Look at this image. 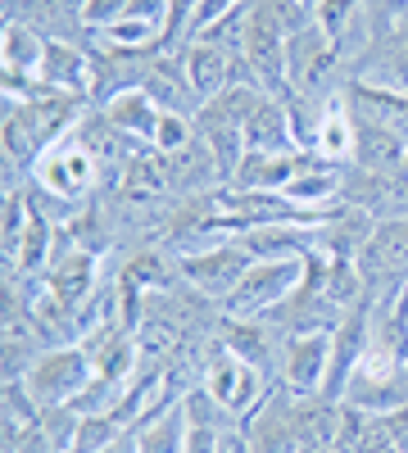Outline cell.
I'll return each mask as SVG.
<instances>
[{
    "instance_id": "cb8c5ba5",
    "label": "cell",
    "mask_w": 408,
    "mask_h": 453,
    "mask_svg": "<svg viewBox=\"0 0 408 453\" xmlns=\"http://www.w3.org/2000/svg\"><path fill=\"white\" fill-rule=\"evenodd\" d=\"M104 453H141V444H136V431H123L114 444H109Z\"/></svg>"
},
{
    "instance_id": "30bf717a",
    "label": "cell",
    "mask_w": 408,
    "mask_h": 453,
    "mask_svg": "<svg viewBox=\"0 0 408 453\" xmlns=\"http://www.w3.org/2000/svg\"><path fill=\"white\" fill-rule=\"evenodd\" d=\"M245 150H254V155H286V150H304L300 141H295V123H290V109L286 100L277 96H258V104L250 109L245 119Z\"/></svg>"
},
{
    "instance_id": "52a82bcc",
    "label": "cell",
    "mask_w": 408,
    "mask_h": 453,
    "mask_svg": "<svg viewBox=\"0 0 408 453\" xmlns=\"http://www.w3.org/2000/svg\"><path fill=\"white\" fill-rule=\"evenodd\" d=\"M327 367H331V331L286 335L277 386H286L290 395H300V399H313V395L327 390Z\"/></svg>"
},
{
    "instance_id": "7c38bea8",
    "label": "cell",
    "mask_w": 408,
    "mask_h": 453,
    "mask_svg": "<svg viewBox=\"0 0 408 453\" xmlns=\"http://www.w3.org/2000/svg\"><path fill=\"white\" fill-rule=\"evenodd\" d=\"M50 91L91 100V46L82 42H46V59L36 73Z\"/></svg>"
},
{
    "instance_id": "3957f363",
    "label": "cell",
    "mask_w": 408,
    "mask_h": 453,
    "mask_svg": "<svg viewBox=\"0 0 408 453\" xmlns=\"http://www.w3.org/2000/svg\"><path fill=\"white\" fill-rule=\"evenodd\" d=\"M250 263H258V258L236 236H227V241H213V245H200L191 254H181L177 268H181V281H187L196 295L222 304V299L236 290V281L250 273Z\"/></svg>"
},
{
    "instance_id": "44dd1931",
    "label": "cell",
    "mask_w": 408,
    "mask_h": 453,
    "mask_svg": "<svg viewBox=\"0 0 408 453\" xmlns=\"http://www.w3.org/2000/svg\"><path fill=\"white\" fill-rule=\"evenodd\" d=\"M127 10H132V0H87V5H82L87 32L96 36V32H104V27H114L119 19H127Z\"/></svg>"
},
{
    "instance_id": "7a4b0ae2",
    "label": "cell",
    "mask_w": 408,
    "mask_h": 453,
    "mask_svg": "<svg viewBox=\"0 0 408 453\" xmlns=\"http://www.w3.org/2000/svg\"><path fill=\"white\" fill-rule=\"evenodd\" d=\"M91 376L96 367L82 345H50L23 372V386L42 408H64V403H78V395L91 386Z\"/></svg>"
},
{
    "instance_id": "4fadbf2b",
    "label": "cell",
    "mask_w": 408,
    "mask_h": 453,
    "mask_svg": "<svg viewBox=\"0 0 408 453\" xmlns=\"http://www.w3.org/2000/svg\"><path fill=\"white\" fill-rule=\"evenodd\" d=\"M100 113H104V119L114 123L123 136H132V141H141V145L155 141V127H159V119H164V109L150 100V91H145V87H132V91L114 96L109 104H100ZM150 150H155V145H150Z\"/></svg>"
},
{
    "instance_id": "484cf974",
    "label": "cell",
    "mask_w": 408,
    "mask_h": 453,
    "mask_svg": "<svg viewBox=\"0 0 408 453\" xmlns=\"http://www.w3.org/2000/svg\"><path fill=\"white\" fill-rule=\"evenodd\" d=\"M404 177H408V159H404Z\"/></svg>"
},
{
    "instance_id": "5b68a950",
    "label": "cell",
    "mask_w": 408,
    "mask_h": 453,
    "mask_svg": "<svg viewBox=\"0 0 408 453\" xmlns=\"http://www.w3.org/2000/svg\"><path fill=\"white\" fill-rule=\"evenodd\" d=\"M236 435L254 453H304V435L295 422V395L286 386H273L250 418L236 426Z\"/></svg>"
},
{
    "instance_id": "ba28073f",
    "label": "cell",
    "mask_w": 408,
    "mask_h": 453,
    "mask_svg": "<svg viewBox=\"0 0 408 453\" xmlns=\"http://www.w3.org/2000/svg\"><path fill=\"white\" fill-rule=\"evenodd\" d=\"M82 5L87 0H5V19L27 23L32 32H42L46 42H82V46H91Z\"/></svg>"
},
{
    "instance_id": "ffe728a7",
    "label": "cell",
    "mask_w": 408,
    "mask_h": 453,
    "mask_svg": "<svg viewBox=\"0 0 408 453\" xmlns=\"http://www.w3.org/2000/svg\"><path fill=\"white\" fill-rule=\"evenodd\" d=\"M191 136H196V119H191V113H164L150 145L159 150V155H173V150L191 145Z\"/></svg>"
},
{
    "instance_id": "9a60e30c",
    "label": "cell",
    "mask_w": 408,
    "mask_h": 453,
    "mask_svg": "<svg viewBox=\"0 0 408 453\" xmlns=\"http://www.w3.org/2000/svg\"><path fill=\"white\" fill-rule=\"evenodd\" d=\"M408 159V141L395 136L390 127L377 123H354V159L358 168H373V173H404Z\"/></svg>"
},
{
    "instance_id": "8fae6325",
    "label": "cell",
    "mask_w": 408,
    "mask_h": 453,
    "mask_svg": "<svg viewBox=\"0 0 408 453\" xmlns=\"http://www.w3.org/2000/svg\"><path fill=\"white\" fill-rule=\"evenodd\" d=\"M345 109L354 123H377L408 141V96L404 91H386V87H367V82L345 78Z\"/></svg>"
},
{
    "instance_id": "e0dca14e",
    "label": "cell",
    "mask_w": 408,
    "mask_h": 453,
    "mask_svg": "<svg viewBox=\"0 0 408 453\" xmlns=\"http://www.w3.org/2000/svg\"><path fill=\"white\" fill-rule=\"evenodd\" d=\"M42 59H46V36L19 19H5V27H0V68L19 73V78H36Z\"/></svg>"
},
{
    "instance_id": "6da1fadb",
    "label": "cell",
    "mask_w": 408,
    "mask_h": 453,
    "mask_svg": "<svg viewBox=\"0 0 408 453\" xmlns=\"http://www.w3.org/2000/svg\"><path fill=\"white\" fill-rule=\"evenodd\" d=\"M304 273H309V258H258L218 309L222 318H268L304 286Z\"/></svg>"
},
{
    "instance_id": "277c9868",
    "label": "cell",
    "mask_w": 408,
    "mask_h": 453,
    "mask_svg": "<svg viewBox=\"0 0 408 453\" xmlns=\"http://www.w3.org/2000/svg\"><path fill=\"white\" fill-rule=\"evenodd\" d=\"M100 177H104V173H100V159L87 150V141L78 136V127H73L59 145H50L46 155L36 159V168H32L27 181L46 186V191H55V196H64V200H73V204H82Z\"/></svg>"
},
{
    "instance_id": "2e32d148",
    "label": "cell",
    "mask_w": 408,
    "mask_h": 453,
    "mask_svg": "<svg viewBox=\"0 0 408 453\" xmlns=\"http://www.w3.org/2000/svg\"><path fill=\"white\" fill-rule=\"evenodd\" d=\"M313 155H322L327 164H350L354 159V119H350V109H345V87L331 96L327 113H322V123L313 132Z\"/></svg>"
},
{
    "instance_id": "9c48e42d",
    "label": "cell",
    "mask_w": 408,
    "mask_h": 453,
    "mask_svg": "<svg viewBox=\"0 0 408 453\" xmlns=\"http://www.w3.org/2000/svg\"><path fill=\"white\" fill-rule=\"evenodd\" d=\"M145 91H150V100L164 109V113H200V96L187 78V59H181V50H159L150 59V68H145Z\"/></svg>"
},
{
    "instance_id": "d4e9b609",
    "label": "cell",
    "mask_w": 408,
    "mask_h": 453,
    "mask_svg": "<svg viewBox=\"0 0 408 453\" xmlns=\"http://www.w3.org/2000/svg\"><path fill=\"white\" fill-rule=\"evenodd\" d=\"M227 453H236V444H227Z\"/></svg>"
},
{
    "instance_id": "8992f818",
    "label": "cell",
    "mask_w": 408,
    "mask_h": 453,
    "mask_svg": "<svg viewBox=\"0 0 408 453\" xmlns=\"http://www.w3.org/2000/svg\"><path fill=\"white\" fill-rule=\"evenodd\" d=\"M354 263H358V273L367 277V290H381L390 281H404L408 277V213L377 218Z\"/></svg>"
},
{
    "instance_id": "4316f807",
    "label": "cell",
    "mask_w": 408,
    "mask_h": 453,
    "mask_svg": "<svg viewBox=\"0 0 408 453\" xmlns=\"http://www.w3.org/2000/svg\"><path fill=\"white\" fill-rule=\"evenodd\" d=\"M309 5H313V0H309Z\"/></svg>"
},
{
    "instance_id": "d6986e66",
    "label": "cell",
    "mask_w": 408,
    "mask_h": 453,
    "mask_svg": "<svg viewBox=\"0 0 408 453\" xmlns=\"http://www.w3.org/2000/svg\"><path fill=\"white\" fill-rule=\"evenodd\" d=\"M181 408H187V422H191V426L236 431V418L227 412V403H222V399H213L204 386H196V390H187V395H181Z\"/></svg>"
},
{
    "instance_id": "5bb4252c",
    "label": "cell",
    "mask_w": 408,
    "mask_h": 453,
    "mask_svg": "<svg viewBox=\"0 0 408 453\" xmlns=\"http://www.w3.org/2000/svg\"><path fill=\"white\" fill-rule=\"evenodd\" d=\"M132 431H136L141 453H181V449H187V431H191L187 408H181V395L168 399V403L155 408V412H145Z\"/></svg>"
},
{
    "instance_id": "ac0fdd59",
    "label": "cell",
    "mask_w": 408,
    "mask_h": 453,
    "mask_svg": "<svg viewBox=\"0 0 408 453\" xmlns=\"http://www.w3.org/2000/svg\"><path fill=\"white\" fill-rule=\"evenodd\" d=\"M123 431H127V426L114 418V412H82V418H78V431H73L68 453H104Z\"/></svg>"
},
{
    "instance_id": "7402d4cb",
    "label": "cell",
    "mask_w": 408,
    "mask_h": 453,
    "mask_svg": "<svg viewBox=\"0 0 408 453\" xmlns=\"http://www.w3.org/2000/svg\"><path fill=\"white\" fill-rule=\"evenodd\" d=\"M236 431H213V426H191L187 431V449L181 453H227Z\"/></svg>"
},
{
    "instance_id": "603a6c76",
    "label": "cell",
    "mask_w": 408,
    "mask_h": 453,
    "mask_svg": "<svg viewBox=\"0 0 408 453\" xmlns=\"http://www.w3.org/2000/svg\"><path fill=\"white\" fill-rule=\"evenodd\" d=\"M381 426H386L390 444H395L399 453H408V403H399V408L381 412Z\"/></svg>"
}]
</instances>
